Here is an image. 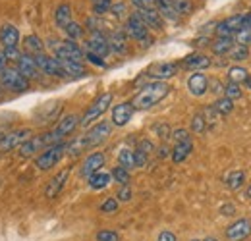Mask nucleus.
<instances>
[{
  "instance_id": "nucleus-34",
  "label": "nucleus",
  "mask_w": 251,
  "mask_h": 241,
  "mask_svg": "<svg viewBox=\"0 0 251 241\" xmlns=\"http://www.w3.org/2000/svg\"><path fill=\"white\" fill-rule=\"evenodd\" d=\"M244 181H246V172L244 170H234L226 176V185L230 189H240L244 185Z\"/></svg>"
},
{
  "instance_id": "nucleus-40",
  "label": "nucleus",
  "mask_w": 251,
  "mask_h": 241,
  "mask_svg": "<svg viewBox=\"0 0 251 241\" xmlns=\"http://www.w3.org/2000/svg\"><path fill=\"white\" fill-rule=\"evenodd\" d=\"M91 6H93V12L97 16H102V14L110 12L112 0H91Z\"/></svg>"
},
{
  "instance_id": "nucleus-19",
  "label": "nucleus",
  "mask_w": 251,
  "mask_h": 241,
  "mask_svg": "<svg viewBox=\"0 0 251 241\" xmlns=\"http://www.w3.org/2000/svg\"><path fill=\"white\" fill-rule=\"evenodd\" d=\"M0 43L4 45V48H18L20 43V31L12 24H4L0 29Z\"/></svg>"
},
{
  "instance_id": "nucleus-10",
  "label": "nucleus",
  "mask_w": 251,
  "mask_h": 241,
  "mask_svg": "<svg viewBox=\"0 0 251 241\" xmlns=\"http://www.w3.org/2000/svg\"><path fill=\"white\" fill-rule=\"evenodd\" d=\"M29 137H31L29 129H16L10 133H4V135H0V151H12V149L20 147L22 143H25Z\"/></svg>"
},
{
  "instance_id": "nucleus-43",
  "label": "nucleus",
  "mask_w": 251,
  "mask_h": 241,
  "mask_svg": "<svg viewBox=\"0 0 251 241\" xmlns=\"http://www.w3.org/2000/svg\"><path fill=\"white\" fill-rule=\"evenodd\" d=\"M95 240L97 241H120V236H118L116 232H112V230H100V232H97Z\"/></svg>"
},
{
  "instance_id": "nucleus-48",
  "label": "nucleus",
  "mask_w": 251,
  "mask_h": 241,
  "mask_svg": "<svg viewBox=\"0 0 251 241\" xmlns=\"http://www.w3.org/2000/svg\"><path fill=\"white\" fill-rule=\"evenodd\" d=\"M155 131H157V135L160 137V139H168L172 133H170V127L166 125V123H158V125H155Z\"/></svg>"
},
{
  "instance_id": "nucleus-13",
  "label": "nucleus",
  "mask_w": 251,
  "mask_h": 241,
  "mask_svg": "<svg viewBox=\"0 0 251 241\" xmlns=\"http://www.w3.org/2000/svg\"><path fill=\"white\" fill-rule=\"evenodd\" d=\"M178 64L176 62H160V64H155L149 68V75L155 79V81H166L170 77H174L178 73Z\"/></svg>"
},
{
  "instance_id": "nucleus-17",
  "label": "nucleus",
  "mask_w": 251,
  "mask_h": 241,
  "mask_svg": "<svg viewBox=\"0 0 251 241\" xmlns=\"http://www.w3.org/2000/svg\"><path fill=\"white\" fill-rule=\"evenodd\" d=\"M104 162H106V156H104L102 152H93V154H89V156L85 158L83 166H81V176L89 178L91 174L99 172V170L104 166Z\"/></svg>"
},
{
  "instance_id": "nucleus-63",
  "label": "nucleus",
  "mask_w": 251,
  "mask_h": 241,
  "mask_svg": "<svg viewBox=\"0 0 251 241\" xmlns=\"http://www.w3.org/2000/svg\"><path fill=\"white\" fill-rule=\"evenodd\" d=\"M2 95H4V93H2V87H0V98H2Z\"/></svg>"
},
{
  "instance_id": "nucleus-52",
  "label": "nucleus",
  "mask_w": 251,
  "mask_h": 241,
  "mask_svg": "<svg viewBox=\"0 0 251 241\" xmlns=\"http://www.w3.org/2000/svg\"><path fill=\"white\" fill-rule=\"evenodd\" d=\"M209 89L213 91V93H217V95H220L224 91V87H222V83H220L219 79L215 77V79H209Z\"/></svg>"
},
{
  "instance_id": "nucleus-9",
  "label": "nucleus",
  "mask_w": 251,
  "mask_h": 241,
  "mask_svg": "<svg viewBox=\"0 0 251 241\" xmlns=\"http://www.w3.org/2000/svg\"><path fill=\"white\" fill-rule=\"evenodd\" d=\"M33 58H35L37 68H39L43 73L52 75V77H66V73H64V70H62V66H60V62H58V58H54V56H47V54H39V56H33Z\"/></svg>"
},
{
  "instance_id": "nucleus-36",
  "label": "nucleus",
  "mask_w": 251,
  "mask_h": 241,
  "mask_svg": "<svg viewBox=\"0 0 251 241\" xmlns=\"http://www.w3.org/2000/svg\"><path fill=\"white\" fill-rule=\"evenodd\" d=\"M213 106H215V110L219 112V116H226V114H230V112L234 110V100H230V98L222 96V98H219Z\"/></svg>"
},
{
  "instance_id": "nucleus-3",
  "label": "nucleus",
  "mask_w": 251,
  "mask_h": 241,
  "mask_svg": "<svg viewBox=\"0 0 251 241\" xmlns=\"http://www.w3.org/2000/svg\"><path fill=\"white\" fill-rule=\"evenodd\" d=\"M126 35H129L133 41H137V43H141L143 47H149L151 43H153V39H151V35H149V29H147V25L141 22V18L133 12L131 16H127L126 18Z\"/></svg>"
},
{
  "instance_id": "nucleus-22",
  "label": "nucleus",
  "mask_w": 251,
  "mask_h": 241,
  "mask_svg": "<svg viewBox=\"0 0 251 241\" xmlns=\"http://www.w3.org/2000/svg\"><path fill=\"white\" fill-rule=\"evenodd\" d=\"M141 22L147 25V29H162V18L157 12V8H147V10H137L135 12Z\"/></svg>"
},
{
  "instance_id": "nucleus-49",
  "label": "nucleus",
  "mask_w": 251,
  "mask_h": 241,
  "mask_svg": "<svg viewBox=\"0 0 251 241\" xmlns=\"http://www.w3.org/2000/svg\"><path fill=\"white\" fill-rule=\"evenodd\" d=\"M116 195H118L116 199H118V201H122V203L129 201V199H131V187H129V185H122V189H120Z\"/></svg>"
},
{
  "instance_id": "nucleus-29",
  "label": "nucleus",
  "mask_w": 251,
  "mask_h": 241,
  "mask_svg": "<svg viewBox=\"0 0 251 241\" xmlns=\"http://www.w3.org/2000/svg\"><path fill=\"white\" fill-rule=\"evenodd\" d=\"M54 22H56V25L64 29L70 22H72V6L70 4H60L58 8H56V12H54Z\"/></svg>"
},
{
  "instance_id": "nucleus-11",
  "label": "nucleus",
  "mask_w": 251,
  "mask_h": 241,
  "mask_svg": "<svg viewBox=\"0 0 251 241\" xmlns=\"http://www.w3.org/2000/svg\"><path fill=\"white\" fill-rule=\"evenodd\" d=\"M251 236V220L240 218L234 224L226 228V240L228 241H246Z\"/></svg>"
},
{
  "instance_id": "nucleus-39",
  "label": "nucleus",
  "mask_w": 251,
  "mask_h": 241,
  "mask_svg": "<svg viewBox=\"0 0 251 241\" xmlns=\"http://www.w3.org/2000/svg\"><path fill=\"white\" fill-rule=\"evenodd\" d=\"M66 35L70 37V41H75V39H81V35H83V29H81V25L79 24H75V22H70L66 27Z\"/></svg>"
},
{
  "instance_id": "nucleus-4",
  "label": "nucleus",
  "mask_w": 251,
  "mask_h": 241,
  "mask_svg": "<svg viewBox=\"0 0 251 241\" xmlns=\"http://www.w3.org/2000/svg\"><path fill=\"white\" fill-rule=\"evenodd\" d=\"M110 102H112V93H102L100 96H97L93 102H91V106L85 110V114L81 116L79 123L81 125H89L91 121L99 120L110 108Z\"/></svg>"
},
{
  "instance_id": "nucleus-64",
  "label": "nucleus",
  "mask_w": 251,
  "mask_h": 241,
  "mask_svg": "<svg viewBox=\"0 0 251 241\" xmlns=\"http://www.w3.org/2000/svg\"><path fill=\"white\" fill-rule=\"evenodd\" d=\"M191 241H199V240H191Z\"/></svg>"
},
{
  "instance_id": "nucleus-42",
  "label": "nucleus",
  "mask_w": 251,
  "mask_h": 241,
  "mask_svg": "<svg viewBox=\"0 0 251 241\" xmlns=\"http://www.w3.org/2000/svg\"><path fill=\"white\" fill-rule=\"evenodd\" d=\"M207 127V121L203 118V114H195L193 120H191V131L193 133H203Z\"/></svg>"
},
{
  "instance_id": "nucleus-58",
  "label": "nucleus",
  "mask_w": 251,
  "mask_h": 241,
  "mask_svg": "<svg viewBox=\"0 0 251 241\" xmlns=\"http://www.w3.org/2000/svg\"><path fill=\"white\" fill-rule=\"evenodd\" d=\"M4 68H6V58H4V54L0 52V72H2Z\"/></svg>"
},
{
  "instance_id": "nucleus-1",
  "label": "nucleus",
  "mask_w": 251,
  "mask_h": 241,
  "mask_svg": "<svg viewBox=\"0 0 251 241\" xmlns=\"http://www.w3.org/2000/svg\"><path fill=\"white\" fill-rule=\"evenodd\" d=\"M168 93H170V85H168L166 81H153V83H147L143 89L133 96L131 106H133L135 110H149V108H153L155 104H158Z\"/></svg>"
},
{
  "instance_id": "nucleus-33",
  "label": "nucleus",
  "mask_w": 251,
  "mask_h": 241,
  "mask_svg": "<svg viewBox=\"0 0 251 241\" xmlns=\"http://www.w3.org/2000/svg\"><path fill=\"white\" fill-rule=\"evenodd\" d=\"M248 75H250V72L246 70V68H242V66H232L230 70H228V81H232V83H244L246 79H248Z\"/></svg>"
},
{
  "instance_id": "nucleus-51",
  "label": "nucleus",
  "mask_w": 251,
  "mask_h": 241,
  "mask_svg": "<svg viewBox=\"0 0 251 241\" xmlns=\"http://www.w3.org/2000/svg\"><path fill=\"white\" fill-rule=\"evenodd\" d=\"M85 58L91 62V64H95V66H99V68H104L106 66V62H104V58H100V56H97V54H93V52H85Z\"/></svg>"
},
{
  "instance_id": "nucleus-44",
  "label": "nucleus",
  "mask_w": 251,
  "mask_h": 241,
  "mask_svg": "<svg viewBox=\"0 0 251 241\" xmlns=\"http://www.w3.org/2000/svg\"><path fill=\"white\" fill-rule=\"evenodd\" d=\"M110 12H112V16H114V18H118V20L127 16V10H126L124 2H112V6H110Z\"/></svg>"
},
{
  "instance_id": "nucleus-62",
  "label": "nucleus",
  "mask_w": 251,
  "mask_h": 241,
  "mask_svg": "<svg viewBox=\"0 0 251 241\" xmlns=\"http://www.w3.org/2000/svg\"><path fill=\"white\" fill-rule=\"evenodd\" d=\"M203 241H217V240H213V238H207V240H203Z\"/></svg>"
},
{
  "instance_id": "nucleus-45",
  "label": "nucleus",
  "mask_w": 251,
  "mask_h": 241,
  "mask_svg": "<svg viewBox=\"0 0 251 241\" xmlns=\"http://www.w3.org/2000/svg\"><path fill=\"white\" fill-rule=\"evenodd\" d=\"M116 211H118V199H106L100 205V212H104V214H114Z\"/></svg>"
},
{
  "instance_id": "nucleus-50",
  "label": "nucleus",
  "mask_w": 251,
  "mask_h": 241,
  "mask_svg": "<svg viewBox=\"0 0 251 241\" xmlns=\"http://www.w3.org/2000/svg\"><path fill=\"white\" fill-rule=\"evenodd\" d=\"M133 156H135V168H143L147 164V156L149 154H145L141 151H133Z\"/></svg>"
},
{
  "instance_id": "nucleus-56",
  "label": "nucleus",
  "mask_w": 251,
  "mask_h": 241,
  "mask_svg": "<svg viewBox=\"0 0 251 241\" xmlns=\"http://www.w3.org/2000/svg\"><path fill=\"white\" fill-rule=\"evenodd\" d=\"M157 241H176V236L172 232H162V234H158Z\"/></svg>"
},
{
  "instance_id": "nucleus-60",
  "label": "nucleus",
  "mask_w": 251,
  "mask_h": 241,
  "mask_svg": "<svg viewBox=\"0 0 251 241\" xmlns=\"http://www.w3.org/2000/svg\"><path fill=\"white\" fill-rule=\"evenodd\" d=\"M244 85H246V87H248V89H251V75H248V79H246V81H244Z\"/></svg>"
},
{
  "instance_id": "nucleus-31",
  "label": "nucleus",
  "mask_w": 251,
  "mask_h": 241,
  "mask_svg": "<svg viewBox=\"0 0 251 241\" xmlns=\"http://www.w3.org/2000/svg\"><path fill=\"white\" fill-rule=\"evenodd\" d=\"M232 45H234V39H232V37H219V39L213 43V52H215L217 56H224V54L230 52Z\"/></svg>"
},
{
  "instance_id": "nucleus-57",
  "label": "nucleus",
  "mask_w": 251,
  "mask_h": 241,
  "mask_svg": "<svg viewBox=\"0 0 251 241\" xmlns=\"http://www.w3.org/2000/svg\"><path fill=\"white\" fill-rule=\"evenodd\" d=\"M244 27H251V12L244 16Z\"/></svg>"
},
{
  "instance_id": "nucleus-15",
  "label": "nucleus",
  "mask_w": 251,
  "mask_h": 241,
  "mask_svg": "<svg viewBox=\"0 0 251 241\" xmlns=\"http://www.w3.org/2000/svg\"><path fill=\"white\" fill-rule=\"evenodd\" d=\"M133 112H135V108L131 106V102H120V104H116L112 108V123L118 125V127H122V125H126L127 121L133 118Z\"/></svg>"
},
{
  "instance_id": "nucleus-7",
  "label": "nucleus",
  "mask_w": 251,
  "mask_h": 241,
  "mask_svg": "<svg viewBox=\"0 0 251 241\" xmlns=\"http://www.w3.org/2000/svg\"><path fill=\"white\" fill-rule=\"evenodd\" d=\"M50 47L54 48V54L58 60H70V62H81L85 58L83 50L74 43V41H62V43H50Z\"/></svg>"
},
{
  "instance_id": "nucleus-20",
  "label": "nucleus",
  "mask_w": 251,
  "mask_h": 241,
  "mask_svg": "<svg viewBox=\"0 0 251 241\" xmlns=\"http://www.w3.org/2000/svg\"><path fill=\"white\" fill-rule=\"evenodd\" d=\"M106 39H108L110 52H114V54H126L127 52V35L124 31H112L110 35H106Z\"/></svg>"
},
{
  "instance_id": "nucleus-12",
  "label": "nucleus",
  "mask_w": 251,
  "mask_h": 241,
  "mask_svg": "<svg viewBox=\"0 0 251 241\" xmlns=\"http://www.w3.org/2000/svg\"><path fill=\"white\" fill-rule=\"evenodd\" d=\"M87 48H89V52H93V54L100 56V58H106V56L110 54L108 39H106V35H104L102 31L91 33V37H89V41H87Z\"/></svg>"
},
{
  "instance_id": "nucleus-41",
  "label": "nucleus",
  "mask_w": 251,
  "mask_h": 241,
  "mask_svg": "<svg viewBox=\"0 0 251 241\" xmlns=\"http://www.w3.org/2000/svg\"><path fill=\"white\" fill-rule=\"evenodd\" d=\"M234 35H236V43L238 45H246L248 47L251 43V27H242V29L236 31Z\"/></svg>"
},
{
  "instance_id": "nucleus-25",
  "label": "nucleus",
  "mask_w": 251,
  "mask_h": 241,
  "mask_svg": "<svg viewBox=\"0 0 251 241\" xmlns=\"http://www.w3.org/2000/svg\"><path fill=\"white\" fill-rule=\"evenodd\" d=\"M155 8H157V12L160 14V18H166L170 22H178L182 18L176 12V8H174V4L170 0H155Z\"/></svg>"
},
{
  "instance_id": "nucleus-6",
  "label": "nucleus",
  "mask_w": 251,
  "mask_h": 241,
  "mask_svg": "<svg viewBox=\"0 0 251 241\" xmlns=\"http://www.w3.org/2000/svg\"><path fill=\"white\" fill-rule=\"evenodd\" d=\"M0 83H2V87H6V89L10 91H16V93L27 91V87H29V79L24 77L18 72V68H4L0 72Z\"/></svg>"
},
{
  "instance_id": "nucleus-28",
  "label": "nucleus",
  "mask_w": 251,
  "mask_h": 241,
  "mask_svg": "<svg viewBox=\"0 0 251 241\" xmlns=\"http://www.w3.org/2000/svg\"><path fill=\"white\" fill-rule=\"evenodd\" d=\"M58 62H60V66H62L66 77H68V75H70V77H83V75H85V68H83L81 62H70V60H58Z\"/></svg>"
},
{
  "instance_id": "nucleus-46",
  "label": "nucleus",
  "mask_w": 251,
  "mask_h": 241,
  "mask_svg": "<svg viewBox=\"0 0 251 241\" xmlns=\"http://www.w3.org/2000/svg\"><path fill=\"white\" fill-rule=\"evenodd\" d=\"M170 137H172V139H174L176 143H184V141H191V139H189V131H188V129H174Z\"/></svg>"
},
{
  "instance_id": "nucleus-35",
  "label": "nucleus",
  "mask_w": 251,
  "mask_h": 241,
  "mask_svg": "<svg viewBox=\"0 0 251 241\" xmlns=\"http://www.w3.org/2000/svg\"><path fill=\"white\" fill-rule=\"evenodd\" d=\"M118 166H122L126 170L135 168V156H133L131 149H122L120 151V154H118Z\"/></svg>"
},
{
  "instance_id": "nucleus-30",
  "label": "nucleus",
  "mask_w": 251,
  "mask_h": 241,
  "mask_svg": "<svg viewBox=\"0 0 251 241\" xmlns=\"http://www.w3.org/2000/svg\"><path fill=\"white\" fill-rule=\"evenodd\" d=\"M24 45H25V50H27V54L29 56H39V54H43V50H45V45H43V41L37 37V35H29V37H25L24 39Z\"/></svg>"
},
{
  "instance_id": "nucleus-8",
  "label": "nucleus",
  "mask_w": 251,
  "mask_h": 241,
  "mask_svg": "<svg viewBox=\"0 0 251 241\" xmlns=\"http://www.w3.org/2000/svg\"><path fill=\"white\" fill-rule=\"evenodd\" d=\"M108 135H110V123H108V121H99L97 125H93V127L83 135L85 149H91V147L100 145Z\"/></svg>"
},
{
  "instance_id": "nucleus-23",
  "label": "nucleus",
  "mask_w": 251,
  "mask_h": 241,
  "mask_svg": "<svg viewBox=\"0 0 251 241\" xmlns=\"http://www.w3.org/2000/svg\"><path fill=\"white\" fill-rule=\"evenodd\" d=\"M182 64H184L186 68H189V70L201 72V70H205V68H209V66H211V58H209V56H205V54H201V52H195V54L186 56Z\"/></svg>"
},
{
  "instance_id": "nucleus-38",
  "label": "nucleus",
  "mask_w": 251,
  "mask_h": 241,
  "mask_svg": "<svg viewBox=\"0 0 251 241\" xmlns=\"http://www.w3.org/2000/svg\"><path fill=\"white\" fill-rule=\"evenodd\" d=\"M224 96L226 98H230V100H236V98H240L242 96V87L238 85V83H232V81H228L226 85H224Z\"/></svg>"
},
{
  "instance_id": "nucleus-18",
  "label": "nucleus",
  "mask_w": 251,
  "mask_h": 241,
  "mask_svg": "<svg viewBox=\"0 0 251 241\" xmlns=\"http://www.w3.org/2000/svg\"><path fill=\"white\" fill-rule=\"evenodd\" d=\"M188 89L193 96H203V95L209 91V79H207V75H205V73H201V72H197V73L189 75Z\"/></svg>"
},
{
  "instance_id": "nucleus-32",
  "label": "nucleus",
  "mask_w": 251,
  "mask_h": 241,
  "mask_svg": "<svg viewBox=\"0 0 251 241\" xmlns=\"http://www.w3.org/2000/svg\"><path fill=\"white\" fill-rule=\"evenodd\" d=\"M248 56H250V48L246 45H238V43H234L232 48H230V52H228V58L234 62L248 60Z\"/></svg>"
},
{
  "instance_id": "nucleus-37",
  "label": "nucleus",
  "mask_w": 251,
  "mask_h": 241,
  "mask_svg": "<svg viewBox=\"0 0 251 241\" xmlns=\"http://www.w3.org/2000/svg\"><path fill=\"white\" fill-rule=\"evenodd\" d=\"M110 176H112V180L118 181L120 185H127V183H129V170H126L122 166H116V168L110 172Z\"/></svg>"
},
{
  "instance_id": "nucleus-24",
  "label": "nucleus",
  "mask_w": 251,
  "mask_h": 241,
  "mask_svg": "<svg viewBox=\"0 0 251 241\" xmlns=\"http://www.w3.org/2000/svg\"><path fill=\"white\" fill-rule=\"evenodd\" d=\"M45 147H47V145H45L43 135L29 137L25 143H22V145H20V156H31V154H35L39 149H45Z\"/></svg>"
},
{
  "instance_id": "nucleus-47",
  "label": "nucleus",
  "mask_w": 251,
  "mask_h": 241,
  "mask_svg": "<svg viewBox=\"0 0 251 241\" xmlns=\"http://www.w3.org/2000/svg\"><path fill=\"white\" fill-rule=\"evenodd\" d=\"M137 10H147V8H155V0H129Z\"/></svg>"
},
{
  "instance_id": "nucleus-14",
  "label": "nucleus",
  "mask_w": 251,
  "mask_h": 241,
  "mask_svg": "<svg viewBox=\"0 0 251 241\" xmlns=\"http://www.w3.org/2000/svg\"><path fill=\"white\" fill-rule=\"evenodd\" d=\"M244 16H246V14H234V16H230V18H226L224 22H220L219 25L215 27L217 35H219V37H232L236 31L244 27Z\"/></svg>"
},
{
  "instance_id": "nucleus-2",
  "label": "nucleus",
  "mask_w": 251,
  "mask_h": 241,
  "mask_svg": "<svg viewBox=\"0 0 251 241\" xmlns=\"http://www.w3.org/2000/svg\"><path fill=\"white\" fill-rule=\"evenodd\" d=\"M79 125V116L77 114H68V116H64L60 123L52 129V131H47V133H43V139H45V145L47 147H50V145H54V143H60L64 137H68L70 133H74V129Z\"/></svg>"
},
{
  "instance_id": "nucleus-5",
  "label": "nucleus",
  "mask_w": 251,
  "mask_h": 241,
  "mask_svg": "<svg viewBox=\"0 0 251 241\" xmlns=\"http://www.w3.org/2000/svg\"><path fill=\"white\" fill-rule=\"evenodd\" d=\"M64 152H66V143H62V141H60V143H54V145L47 147L45 151L37 156L35 166H37L39 170H50L54 164H58V162L62 160Z\"/></svg>"
},
{
  "instance_id": "nucleus-21",
  "label": "nucleus",
  "mask_w": 251,
  "mask_h": 241,
  "mask_svg": "<svg viewBox=\"0 0 251 241\" xmlns=\"http://www.w3.org/2000/svg\"><path fill=\"white\" fill-rule=\"evenodd\" d=\"M68 176H70V168H64L62 172H58L52 180L49 181V185H47V189H45V195L49 197V199H54L60 191H62V187L66 185V180H68Z\"/></svg>"
},
{
  "instance_id": "nucleus-55",
  "label": "nucleus",
  "mask_w": 251,
  "mask_h": 241,
  "mask_svg": "<svg viewBox=\"0 0 251 241\" xmlns=\"http://www.w3.org/2000/svg\"><path fill=\"white\" fill-rule=\"evenodd\" d=\"M220 212H222L224 216H234V214H236V207H234L232 203H226V205L220 207Z\"/></svg>"
},
{
  "instance_id": "nucleus-53",
  "label": "nucleus",
  "mask_w": 251,
  "mask_h": 241,
  "mask_svg": "<svg viewBox=\"0 0 251 241\" xmlns=\"http://www.w3.org/2000/svg\"><path fill=\"white\" fill-rule=\"evenodd\" d=\"M4 58L6 60H18V56H20V52H18V48H4Z\"/></svg>"
},
{
  "instance_id": "nucleus-27",
  "label": "nucleus",
  "mask_w": 251,
  "mask_h": 241,
  "mask_svg": "<svg viewBox=\"0 0 251 241\" xmlns=\"http://www.w3.org/2000/svg\"><path fill=\"white\" fill-rule=\"evenodd\" d=\"M191 151H193V143H191V141L176 143V145H174V149H172V160H174L176 164H182L189 154H191Z\"/></svg>"
},
{
  "instance_id": "nucleus-16",
  "label": "nucleus",
  "mask_w": 251,
  "mask_h": 241,
  "mask_svg": "<svg viewBox=\"0 0 251 241\" xmlns=\"http://www.w3.org/2000/svg\"><path fill=\"white\" fill-rule=\"evenodd\" d=\"M16 64H18V72H20L24 77H27V79L39 77V68H37L33 56H29V54H20Z\"/></svg>"
},
{
  "instance_id": "nucleus-61",
  "label": "nucleus",
  "mask_w": 251,
  "mask_h": 241,
  "mask_svg": "<svg viewBox=\"0 0 251 241\" xmlns=\"http://www.w3.org/2000/svg\"><path fill=\"white\" fill-rule=\"evenodd\" d=\"M248 197H250V199H251V185H250V187H248Z\"/></svg>"
},
{
  "instance_id": "nucleus-54",
  "label": "nucleus",
  "mask_w": 251,
  "mask_h": 241,
  "mask_svg": "<svg viewBox=\"0 0 251 241\" xmlns=\"http://www.w3.org/2000/svg\"><path fill=\"white\" fill-rule=\"evenodd\" d=\"M153 149H155V147H153V143H151V141H147V139H143V141L139 143V147H137V151L145 152V154H149Z\"/></svg>"
},
{
  "instance_id": "nucleus-59",
  "label": "nucleus",
  "mask_w": 251,
  "mask_h": 241,
  "mask_svg": "<svg viewBox=\"0 0 251 241\" xmlns=\"http://www.w3.org/2000/svg\"><path fill=\"white\" fill-rule=\"evenodd\" d=\"M158 154H160V156L164 158V156L168 154V149H166V147H160V151H158Z\"/></svg>"
},
{
  "instance_id": "nucleus-26",
  "label": "nucleus",
  "mask_w": 251,
  "mask_h": 241,
  "mask_svg": "<svg viewBox=\"0 0 251 241\" xmlns=\"http://www.w3.org/2000/svg\"><path fill=\"white\" fill-rule=\"evenodd\" d=\"M87 181H89V187H91V189H95V191H100V189H106V187L110 185V181H112V176H110L108 172H102V170H99V172L91 174V176L87 178Z\"/></svg>"
}]
</instances>
